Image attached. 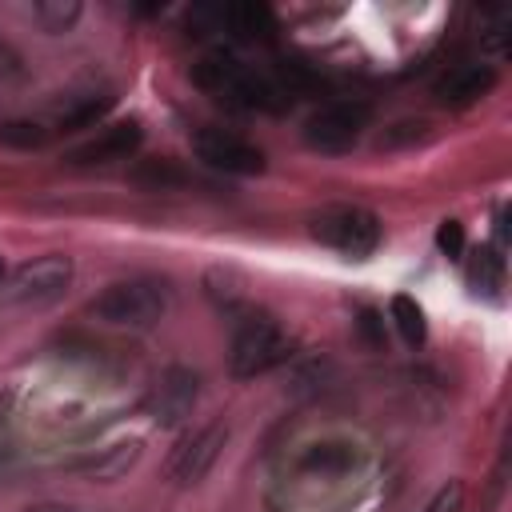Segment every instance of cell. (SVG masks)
Listing matches in <instances>:
<instances>
[{
    "instance_id": "obj_1",
    "label": "cell",
    "mask_w": 512,
    "mask_h": 512,
    "mask_svg": "<svg viewBox=\"0 0 512 512\" xmlns=\"http://www.w3.org/2000/svg\"><path fill=\"white\" fill-rule=\"evenodd\" d=\"M192 84L204 88L212 100H220L228 108H244V112H284L292 100L272 72L248 68L244 60H236L228 52H208L204 60H196Z\"/></svg>"
},
{
    "instance_id": "obj_2",
    "label": "cell",
    "mask_w": 512,
    "mask_h": 512,
    "mask_svg": "<svg viewBox=\"0 0 512 512\" xmlns=\"http://www.w3.org/2000/svg\"><path fill=\"white\" fill-rule=\"evenodd\" d=\"M168 308H172V288L168 280H156V276L116 280L88 304L96 320L116 324V328H152L164 320Z\"/></svg>"
},
{
    "instance_id": "obj_3",
    "label": "cell",
    "mask_w": 512,
    "mask_h": 512,
    "mask_svg": "<svg viewBox=\"0 0 512 512\" xmlns=\"http://www.w3.org/2000/svg\"><path fill=\"white\" fill-rule=\"evenodd\" d=\"M288 356H292L288 332L272 316L256 312V316H244L236 324V336H232V348H228V372L236 380H256V376L280 368Z\"/></svg>"
},
{
    "instance_id": "obj_4",
    "label": "cell",
    "mask_w": 512,
    "mask_h": 512,
    "mask_svg": "<svg viewBox=\"0 0 512 512\" xmlns=\"http://www.w3.org/2000/svg\"><path fill=\"white\" fill-rule=\"evenodd\" d=\"M308 232L316 244L348 256V260H368L376 248H380V220L376 212L368 208H356V204H332V208H320L308 216Z\"/></svg>"
},
{
    "instance_id": "obj_5",
    "label": "cell",
    "mask_w": 512,
    "mask_h": 512,
    "mask_svg": "<svg viewBox=\"0 0 512 512\" xmlns=\"http://www.w3.org/2000/svg\"><path fill=\"white\" fill-rule=\"evenodd\" d=\"M372 124V104L364 100H332L324 108H316L300 136L312 152H324V156H340V152H352L364 136V128Z\"/></svg>"
},
{
    "instance_id": "obj_6",
    "label": "cell",
    "mask_w": 512,
    "mask_h": 512,
    "mask_svg": "<svg viewBox=\"0 0 512 512\" xmlns=\"http://www.w3.org/2000/svg\"><path fill=\"white\" fill-rule=\"evenodd\" d=\"M72 276H76L72 256H64V252H44V256L24 260V264L12 272L8 296H12V304H20V308H48V304H56V300L68 292Z\"/></svg>"
},
{
    "instance_id": "obj_7",
    "label": "cell",
    "mask_w": 512,
    "mask_h": 512,
    "mask_svg": "<svg viewBox=\"0 0 512 512\" xmlns=\"http://www.w3.org/2000/svg\"><path fill=\"white\" fill-rule=\"evenodd\" d=\"M192 152H196L208 168L228 172V176H260V172H264V152H260L248 136H240V132H232V128H216V124L196 128Z\"/></svg>"
},
{
    "instance_id": "obj_8",
    "label": "cell",
    "mask_w": 512,
    "mask_h": 512,
    "mask_svg": "<svg viewBox=\"0 0 512 512\" xmlns=\"http://www.w3.org/2000/svg\"><path fill=\"white\" fill-rule=\"evenodd\" d=\"M196 400H200V376H196L192 368H184V364H172V368H164L160 380L152 384L144 408H148V416H152L156 424L176 428V424H184V420L192 416Z\"/></svg>"
},
{
    "instance_id": "obj_9",
    "label": "cell",
    "mask_w": 512,
    "mask_h": 512,
    "mask_svg": "<svg viewBox=\"0 0 512 512\" xmlns=\"http://www.w3.org/2000/svg\"><path fill=\"white\" fill-rule=\"evenodd\" d=\"M224 444H228V428L224 424H204L200 432H192L188 440H180L176 452H172V460H168L172 484H180V488L200 484L212 472V464L220 460Z\"/></svg>"
},
{
    "instance_id": "obj_10",
    "label": "cell",
    "mask_w": 512,
    "mask_h": 512,
    "mask_svg": "<svg viewBox=\"0 0 512 512\" xmlns=\"http://www.w3.org/2000/svg\"><path fill=\"white\" fill-rule=\"evenodd\" d=\"M140 144H144L140 120H116V124H104L92 140L76 144L64 160H68L72 168H100V164H116V160L136 156Z\"/></svg>"
},
{
    "instance_id": "obj_11",
    "label": "cell",
    "mask_w": 512,
    "mask_h": 512,
    "mask_svg": "<svg viewBox=\"0 0 512 512\" xmlns=\"http://www.w3.org/2000/svg\"><path fill=\"white\" fill-rule=\"evenodd\" d=\"M496 68L492 64H480V60H464V64H452L444 76H436L432 84V96L448 108H468L476 100H484L492 88H496Z\"/></svg>"
},
{
    "instance_id": "obj_12",
    "label": "cell",
    "mask_w": 512,
    "mask_h": 512,
    "mask_svg": "<svg viewBox=\"0 0 512 512\" xmlns=\"http://www.w3.org/2000/svg\"><path fill=\"white\" fill-rule=\"evenodd\" d=\"M216 24L228 28V36L240 44H272L280 32L268 4H228L216 12Z\"/></svg>"
},
{
    "instance_id": "obj_13",
    "label": "cell",
    "mask_w": 512,
    "mask_h": 512,
    "mask_svg": "<svg viewBox=\"0 0 512 512\" xmlns=\"http://www.w3.org/2000/svg\"><path fill=\"white\" fill-rule=\"evenodd\" d=\"M140 452H144L140 440H120V444H112V448H104L88 460H76L72 472L84 476V480H96V484H112V480H124L140 464Z\"/></svg>"
},
{
    "instance_id": "obj_14",
    "label": "cell",
    "mask_w": 512,
    "mask_h": 512,
    "mask_svg": "<svg viewBox=\"0 0 512 512\" xmlns=\"http://www.w3.org/2000/svg\"><path fill=\"white\" fill-rule=\"evenodd\" d=\"M468 284L480 296H500V288H504V256L496 248H476L468 256Z\"/></svg>"
},
{
    "instance_id": "obj_15",
    "label": "cell",
    "mask_w": 512,
    "mask_h": 512,
    "mask_svg": "<svg viewBox=\"0 0 512 512\" xmlns=\"http://www.w3.org/2000/svg\"><path fill=\"white\" fill-rule=\"evenodd\" d=\"M388 312H392V324H396V332H400V340H404L408 348H420V344L428 340L424 308H420L408 292H396V296H392V304H388Z\"/></svg>"
},
{
    "instance_id": "obj_16",
    "label": "cell",
    "mask_w": 512,
    "mask_h": 512,
    "mask_svg": "<svg viewBox=\"0 0 512 512\" xmlns=\"http://www.w3.org/2000/svg\"><path fill=\"white\" fill-rule=\"evenodd\" d=\"M112 96H72L68 104L56 108V128L60 132H80V128H92L104 112H108Z\"/></svg>"
},
{
    "instance_id": "obj_17",
    "label": "cell",
    "mask_w": 512,
    "mask_h": 512,
    "mask_svg": "<svg viewBox=\"0 0 512 512\" xmlns=\"http://www.w3.org/2000/svg\"><path fill=\"white\" fill-rule=\"evenodd\" d=\"M32 16H36V24H40L48 36H64V32H72V24L84 16V8H80L76 0H40V4L32 8Z\"/></svg>"
},
{
    "instance_id": "obj_18",
    "label": "cell",
    "mask_w": 512,
    "mask_h": 512,
    "mask_svg": "<svg viewBox=\"0 0 512 512\" xmlns=\"http://www.w3.org/2000/svg\"><path fill=\"white\" fill-rule=\"evenodd\" d=\"M136 184L152 188V192H168V188H180L184 184V172L176 168V160H140V168L132 172Z\"/></svg>"
},
{
    "instance_id": "obj_19",
    "label": "cell",
    "mask_w": 512,
    "mask_h": 512,
    "mask_svg": "<svg viewBox=\"0 0 512 512\" xmlns=\"http://www.w3.org/2000/svg\"><path fill=\"white\" fill-rule=\"evenodd\" d=\"M48 140V128H40L36 120H4L0 124V144L12 148H40Z\"/></svg>"
},
{
    "instance_id": "obj_20",
    "label": "cell",
    "mask_w": 512,
    "mask_h": 512,
    "mask_svg": "<svg viewBox=\"0 0 512 512\" xmlns=\"http://www.w3.org/2000/svg\"><path fill=\"white\" fill-rule=\"evenodd\" d=\"M436 248H440L448 260H464V248H468L464 224H460V220H440V228H436Z\"/></svg>"
},
{
    "instance_id": "obj_21",
    "label": "cell",
    "mask_w": 512,
    "mask_h": 512,
    "mask_svg": "<svg viewBox=\"0 0 512 512\" xmlns=\"http://www.w3.org/2000/svg\"><path fill=\"white\" fill-rule=\"evenodd\" d=\"M428 136V120H400V124H392L376 144L380 148H396V144H412V140H424Z\"/></svg>"
},
{
    "instance_id": "obj_22",
    "label": "cell",
    "mask_w": 512,
    "mask_h": 512,
    "mask_svg": "<svg viewBox=\"0 0 512 512\" xmlns=\"http://www.w3.org/2000/svg\"><path fill=\"white\" fill-rule=\"evenodd\" d=\"M464 508V484L460 480H448L432 492V500L424 504V512H460Z\"/></svg>"
},
{
    "instance_id": "obj_23",
    "label": "cell",
    "mask_w": 512,
    "mask_h": 512,
    "mask_svg": "<svg viewBox=\"0 0 512 512\" xmlns=\"http://www.w3.org/2000/svg\"><path fill=\"white\" fill-rule=\"evenodd\" d=\"M356 328H360V336H364V344L368 348H384V316L376 312V308H360V320H356Z\"/></svg>"
},
{
    "instance_id": "obj_24",
    "label": "cell",
    "mask_w": 512,
    "mask_h": 512,
    "mask_svg": "<svg viewBox=\"0 0 512 512\" xmlns=\"http://www.w3.org/2000/svg\"><path fill=\"white\" fill-rule=\"evenodd\" d=\"M24 76V56L0 36V80H20Z\"/></svg>"
},
{
    "instance_id": "obj_25",
    "label": "cell",
    "mask_w": 512,
    "mask_h": 512,
    "mask_svg": "<svg viewBox=\"0 0 512 512\" xmlns=\"http://www.w3.org/2000/svg\"><path fill=\"white\" fill-rule=\"evenodd\" d=\"M24 512H84V508L80 504H68V500H36Z\"/></svg>"
},
{
    "instance_id": "obj_26",
    "label": "cell",
    "mask_w": 512,
    "mask_h": 512,
    "mask_svg": "<svg viewBox=\"0 0 512 512\" xmlns=\"http://www.w3.org/2000/svg\"><path fill=\"white\" fill-rule=\"evenodd\" d=\"M4 272H8V268H4V260H0V284H4Z\"/></svg>"
}]
</instances>
